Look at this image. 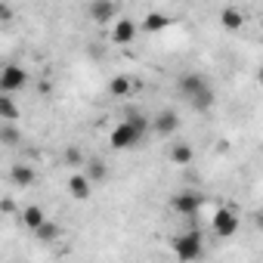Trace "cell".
Segmentation results:
<instances>
[{
    "mask_svg": "<svg viewBox=\"0 0 263 263\" xmlns=\"http://www.w3.org/2000/svg\"><path fill=\"white\" fill-rule=\"evenodd\" d=\"M177 90L186 96V102L195 108V111H211L214 108V87L198 74V71H186V74H180V81H177Z\"/></svg>",
    "mask_w": 263,
    "mask_h": 263,
    "instance_id": "cell-1",
    "label": "cell"
},
{
    "mask_svg": "<svg viewBox=\"0 0 263 263\" xmlns=\"http://www.w3.org/2000/svg\"><path fill=\"white\" fill-rule=\"evenodd\" d=\"M146 130H149V118L146 115H130L127 121H121L115 130H111V137H108V143H111V149H134L143 137H146Z\"/></svg>",
    "mask_w": 263,
    "mask_h": 263,
    "instance_id": "cell-2",
    "label": "cell"
},
{
    "mask_svg": "<svg viewBox=\"0 0 263 263\" xmlns=\"http://www.w3.org/2000/svg\"><path fill=\"white\" fill-rule=\"evenodd\" d=\"M171 248H174V254H177L183 263H192V260H198V257L204 254V238H201L198 229H189V232L177 235V238L171 241Z\"/></svg>",
    "mask_w": 263,
    "mask_h": 263,
    "instance_id": "cell-3",
    "label": "cell"
},
{
    "mask_svg": "<svg viewBox=\"0 0 263 263\" xmlns=\"http://www.w3.org/2000/svg\"><path fill=\"white\" fill-rule=\"evenodd\" d=\"M25 84H28V71L22 65H4V68H0V93H4V96L19 93Z\"/></svg>",
    "mask_w": 263,
    "mask_h": 263,
    "instance_id": "cell-4",
    "label": "cell"
},
{
    "mask_svg": "<svg viewBox=\"0 0 263 263\" xmlns=\"http://www.w3.org/2000/svg\"><path fill=\"white\" fill-rule=\"evenodd\" d=\"M118 13H121V7L115 4V0H93V4L87 7V16H90V22H96V25H111V22H118Z\"/></svg>",
    "mask_w": 263,
    "mask_h": 263,
    "instance_id": "cell-5",
    "label": "cell"
},
{
    "mask_svg": "<svg viewBox=\"0 0 263 263\" xmlns=\"http://www.w3.org/2000/svg\"><path fill=\"white\" fill-rule=\"evenodd\" d=\"M211 223H214V235H220V238H232L238 232V217L229 208H217Z\"/></svg>",
    "mask_w": 263,
    "mask_h": 263,
    "instance_id": "cell-6",
    "label": "cell"
},
{
    "mask_svg": "<svg viewBox=\"0 0 263 263\" xmlns=\"http://www.w3.org/2000/svg\"><path fill=\"white\" fill-rule=\"evenodd\" d=\"M171 204H174L177 214H183V217H195L198 208L204 204V198H201L198 192H192V189H183V192H177V195L171 198Z\"/></svg>",
    "mask_w": 263,
    "mask_h": 263,
    "instance_id": "cell-7",
    "label": "cell"
},
{
    "mask_svg": "<svg viewBox=\"0 0 263 263\" xmlns=\"http://www.w3.org/2000/svg\"><path fill=\"white\" fill-rule=\"evenodd\" d=\"M149 130H155L158 137H171V134H177V130H180V115L174 108H164V111H158L149 121Z\"/></svg>",
    "mask_w": 263,
    "mask_h": 263,
    "instance_id": "cell-8",
    "label": "cell"
},
{
    "mask_svg": "<svg viewBox=\"0 0 263 263\" xmlns=\"http://www.w3.org/2000/svg\"><path fill=\"white\" fill-rule=\"evenodd\" d=\"M137 22L134 19H118L115 22V28H111V44H118V47H124V44H130L137 37Z\"/></svg>",
    "mask_w": 263,
    "mask_h": 263,
    "instance_id": "cell-9",
    "label": "cell"
},
{
    "mask_svg": "<svg viewBox=\"0 0 263 263\" xmlns=\"http://www.w3.org/2000/svg\"><path fill=\"white\" fill-rule=\"evenodd\" d=\"M10 180H13L19 189H28V186H34L37 174H34L31 164H13V167H10Z\"/></svg>",
    "mask_w": 263,
    "mask_h": 263,
    "instance_id": "cell-10",
    "label": "cell"
},
{
    "mask_svg": "<svg viewBox=\"0 0 263 263\" xmlns=\"http://www.w3.org/2000/svg\"><path fill=\"white\" fill-rule=\"evenodd\" d=\"M90 189H93V186H90V180H87L84 174H71V177H68V192H71L74 201H87V198H90Z\"/></svg>",
    "mask_w": 263,
    "mask_h": 263,
    "instance_id": "cell-11",
    "label": "cell"
},
{
    "mask_svg": "<svg viewBox=\"0 0 263 263\" xmlns=\"http://www.w3.org/2000/svg\"><path fill=\"white\" fill-rule=\"evenodd\" d=\"M19 220H22V226H25V229H31V232H34V229L47 220V214H44V208H41V204H28V208H22V211H19Z\"/></svg>",
    "mask_w": 263,
    "mask_h": 263,
    "instance_id": "cell-12",
    "label": "cell"
},
{
    "mask_svg": "<svg viewBox=\"0 0 263 263\" xmlns=\"http://www.w3.org/2000/svg\"><path fill=\"white\" fill-rule=\"evenodd\" d=\"M220 25H223L226 31H238V28L245 25V13H241L238 7H226V10L220 13Z\"/></svg>",
    "mask_w": 263,
    "mask_h": 263,
    "instance_id": "cell-13",
    "label": "cell"
},
{
    "mask_svg": "<svg viewBox=\"0 0 263 263\" xmlns=\"http://www.w3.org/2000/svg\"><path fill=\"white\" fill-rule=\"evenodd\" d=\"M171 25V16H164V13H149L137 28H143V31H149V34H158V31H164Z\"/></svg>",
    "mask_w": 263,
    "mask_h": 263,
    "instance_id": "cell-14",
    "label": "cell"
},
{
    "mask_svg": "<svg viewBox=\"0 0 263 263\" xmlns=\"http://www.w3.org/2000/svg\"><path fill=\"white\" fill-rule=\"evenodd\" d=\"M171 161L180 164V167H189V164L195 161V149H192L189 143H177V146L171 149Z\"/></svg>",
    "mask_w": 263,
    "mask_h": 263,
    "instance_id": "cell-15",
    "label": "cell"
},
{
    "mask_svg": "<svg viewBox=\"0 0 263 263\" xmlns=\"http://www.w3.org/2000/svg\"><path fill=\"white\" fill-rule=\"evenodd\" d=\"M34 235H37V241H44V245H53V241L62 235V229H59V223H53V220H44V223L34 229Z\"/></svg>",
    "mask_w": 263,
    "mask_h": 263,
    "instance_id": "cell-16",
    "label": "cell"
},
{
    "mask_svg": "<svg viewBox=\"0 0 263 263\" xmlns=\"http://www.w3.org/2000/svg\"><path fill=\"white\" fill-rule=\"evenodd\" d=\"M0 143L10 146V149H16L22 143V130L16 124H0Z\"/></svg>",
    "mask_w": 263,
    "mask_h": 263,
    "instance_id": "cell-17",
    "label": "cell"
},
{
    "mask_svg": "<svg viewBox=\"0 0 263 263\" xmlns=\"http://www.w3.org/2000/svg\"><path fill=\"white\" fill-rule=\"evenodd\" d=\"M105 174H108L105 161H99V158H90V161H87V171H84V177L90 180V186H93V183H102V180H105Z\"/></svg>",
    "mask_w": 263,
    "mask_h": 263,
    "instance_id": "cell-18",
    "label": "cell"
},
{
    "mask_svg": "<svg viewBox=\"0 0 263 263\" xmlns=\"http://www.w3.org/2000/svg\"><path fill=\"white\" fill-rule=\"evenodd\" d=\"M19 105L13 102V99H7L4 102V108H0V121H4V124H19Z\"/></svg>",
    "mask_w": 263,
    "mask_h": 263,
    "instance_id": "cell-19",
    "label": "cell"
},
{
    "mask_svg": "<svg viewBox=\"0 0 263 263\" xmlns=\"http://www.w3.org/2000/svg\"><path fill=\"white\" fill-rule=\"evenodd\" d=\"M108 90H111V96H127V93H130V81H127L124 74H115L111 84H108Z\"/></svg>",
    "mask_w": 263,
    "mask_h": 263,
    "instance_id": "cell-20",
    "label": "cell"
},
{
    "mask_svg": "<svg viewBox=\"0 0 263 263\" xmlns=\"http://www.w3.org/2000/svg\"><path fill=\"white\" fill-rule=\"evenodd\" d=\"M81 161H84V155H81V149H78V146H68V149H65V164H71V167H78Z\"/></svg>",
    "mask_w": 263,
    "mask_h": 263,
    "instance_id": "cell-21",
    "label": "cell"
},
{
    "mask_svg": "<svg viewBox=\"0 0 263 263\" xmlns=\"http://www.w3.org/2000/svg\"><path fill=\"white\" fill-rule=\"evenodd\" d=\"M0 214H19V204L13 198H0Z\"/></svg>",
    "mask_w": 263,
    "mask_h": 263,
    "instance_id": "cell-22",
    "label": "cell"
},
{
    "mask_svg": "<svg viewBox=\"0 0 263 263\" xmlns=\"http://www.w3.org/2000/svg\"><path fill=\"white\" fill-rule=\"evenodd\" d=\"M0 19H4V22H7V19H13V10H10L7 4H0Z\"/></svg>",
    "mask_w": 263,
    "mask_h": 263,
    "instance_id": "cell-23",
    "label": "cell"
},
{
    "mask_svg": "<svg viewBox=\"0 0 263 263\" xmlns=\"http://www.w3.org/2000/svg\"><path fill=\"white\" fill-rule=\"evenodd\" d=\"M7 99H10V96H4V93H0V108H4V102H7Z\"/></svg>",
    "mask_w": 263,
    "mask_h": 263,
    "instance_id": "cell-24",
    "label": "cell"
}]
</instances>
